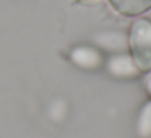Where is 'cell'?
I'll use <instances>...</instances> for the list:
<instances>
[{
  "label": "cell",
  "instance_id": "8992f818",
  "mask_svg": "<svg viewBox=\"0 0 151 138\" xmlns=\"http://www.w3.org/2000/svg\"><path fill=\"white\" fill-rule=\"evenodd\" d=\"M137 133L140 138H151V101L145 102L137 120Z\"/></svg>",
  "mask_w": 151,
  "mask_h": 138
},
{
  "label": "cell",
  "instance_id": "52a82bcc",
  "mask_svg": "<svg viewBox=\"0 0 151 138\" xmlns=\"http://www.w3.org/2000/svg\"><path fill=\"white\" fill-rule=\"evenodd\" d=\"M145 88H146V91H148V94L151 96V75L148 76L146 80H145Z\"/></svg>",
  "mask_w": 151,
  "mask_h": 138
},
{
  "label": "cell",
  "instance_id": "3957f363",
  "mask_svg": "<svg viewBox=\"0 0 151 138\" xmlns=\"http://www.w3.org/2000/svg\"><path fill=\"white\" fill-rule=\"evenodd\" d=\"M68 57L73 65L81 70H98L104 65L102 52L96 46H89V44L75 46L70 50Z\"/></svg>",
  "mask_w": 151,
  "mask_h": 138
},
{
  "label": "cell",
  "instance_id": "6da1fadb",
  "mask_svg": "<svg viewBox=\"0 0 151 138\" xmlns=\"http://www.w3.org/2000/svg\"><path fill=\"white\" fill-rule=\"evenodd\" d=\"M128 52L141 73L151 72V20L138 18L133 21L128 33Z\"/></svg>",
  "mask_w": 151,
  "mask_h": 138
},
{
  "label": "cell",
  "instance_id": "277c9868",
  "mask_svg": "<svg viewBox=\"0 0 151 138\" xmlns=\"http://www.w3.org/2000/svg\"><path fill=\"white\" fill-rule=\"evenodd\" d=\"M93 42L99 50L109 54L128 52V34L120 31H104L93 37Z\"/></svg>",
  "mask_w": 151,
  "mask_h": 138
},
{
  "label": "cell",
  "instance_id": "7a4b0ae2",
  "mask_svg": "<svg viewBox=\"0 0 151 138\" xmlns=\"http://www.w3.org/2000/svg\"><path fill=\"white\" fill-rule=\"evenodd\" d=\"M104 65H106L107 73L111 76H114V78L128 80V78H137V76L141 75V70L135 63L130 52L111 54L107 57V60L104 62Z\"/></svg>",
  "mask_w": 151,
  "mask_h": 138
},
{
  "label": "cell",
  "instance_id": "5b68a950",
  "mask_svg": "<svg viewBox=\"0 0 151 138\" xmlns=\"http://www.w3.org/2000/svg\"><path fill=\"white\" fill-rule=\"evenodd\" d=\"M111 4L122 15H140L151 8V0H111Z\"/></svg>",
  "mask_w": 151,
  "mask_h": 138
}]
</instances>
